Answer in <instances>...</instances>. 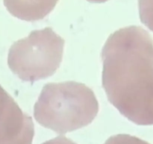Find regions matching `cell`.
I'll return each instance as SVG.
<instances>
[{
  "label": "cell",
  "instance_id": "5",
  "mask_svg": "<svg viewBox=\"0 0 153 144\" xmlns=\"http://www.w3.org/2000/svg\"><path fill=\"white\" fill-rule=\"evenodd\" d=\"M58 0H4L8 11L16 17L26 21H36L47 16Z\"/></svg>",
  "mask_w": 153,
  "mask_h": 144
},
{
  "label": "cell",
  "instance_id": "3",
  "mask_svg": "<svg viewBox=\"0 0 153 144\" xmlns=\"http://www.w3.org/2000/svg\"><path fill=\"white\" fill-rule=\"evenodd\" d=\"M64 40L51 27L34 30L10 46L7 64L24 81L34 82L52 76L62 62Z\"/></svg>",
  "mask_w": 153,
  "mask_h": 144
},
{
  "label": "cell",
  "instance_id": "8",
  "mask_svg": "<svg viewBox=\"0 0 153 144\" xmlns=\"http://www.w3.org/2000/svg\"><path fill=\"white\" fill-rule=\"evenodd\" d=\"M42 144H76L73 141L70 140L68 138L65 137V136H57V137L54 138V139L49 140L46 141V142H43Z\"/></svg>",
  "mask_w": 153,
  "mask_h": 144
},
{
  "label": "cell",
  "instance_id": "9",
  "mask_svg": "<svg viewBox=\"0 0 153 144\" xmlns=\"http://www.w3.org/2000/svg\"><path fill=\"white\" fill-rule=\"evenodd\" d=\"M88 2H96V3H101V2H105L108 1V0H87Z\"/></svg>",
  "mask_w": 153,
  "mask_h": 144
},
{
  "label": "cell",
  "instance_id": "7",
  "mask_svg": "<svg viewBox=\"0 0 153 144\" xmlns=\"http://www.w3.org/2000/svg\"><path fill=\"white\" fill-rule=\"evenodd\" d=\"M105 144H149L146 141L129 134H117L108 140Z\"/></svg>",
  "mask_w": 153,
  "mask_h": 144
},
{
  "label": "cell",
  "instance_id": "1",
  "mask_svg": "<svg viewBox=\"0 0 153 144\" xmlns=\"http://www.w3.org/2000/svg\"><path fill=\"white\" fill-rule=\"evenodd\" d=\"M108 100L138 125L153 124V40L136 26L111 34L102 51Z\"/></svg>",
  "mask_w": 153,
  "mask_h": 144
},
{
  "label": "cell",
  "instance_id": "4",
  "mask_svg": "<svg viewBox=\"0 0 153 144\" xmlns=\"http://www.w3.org/2000/svg\"><path fill=\"white\" fill-rule=\"evenodd\" d=\"M34 135L31 117L0 86V144H32Z\"/></svg>",
  "mask_w": 153,
  "mask_h": 144
},
{
  "label": "cell",
  "instance_id": "2",
  "mask_svg": "<svg viewBox=\"0 0 153 144\" xmlns=\"http://www.w3.org/2000/svg\"><path fill=\"white\" fill-rule=\"evenodd\" d=\"M98 112L93 90L83 83L67 81L43 86L34 116L42 126L63 134L91 124Z\"/></svg>",
  "mask_w": 153,
  "mask_h": 144
},
{
  "label": "cell",
  "instance_id": "6",
  "mask_svg": "<svg viewBox=\"0 0 153 144\" xmlns=\"http://www.w3.org/2000/svg\"><path fill=\"white\" fill-rule=\"evenodd\" d=\"M140 21L153 32V0H138Z\"/></svg>",
  "mask_w": 153,
  "mask_h": 144
}]
</instances>
